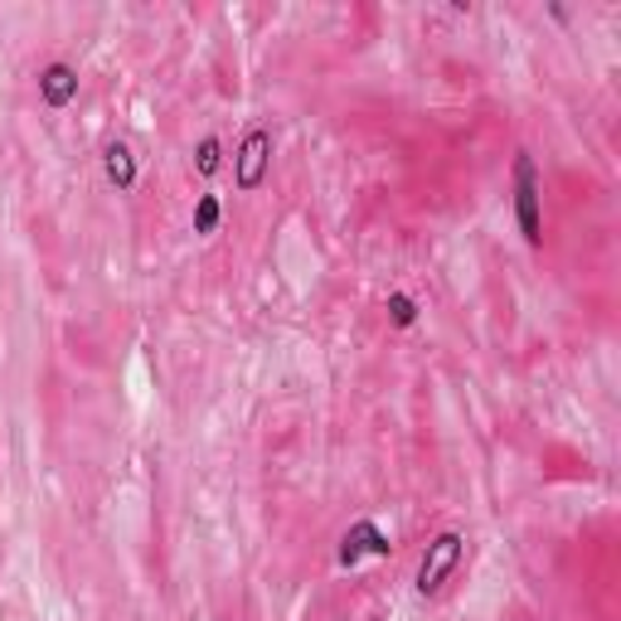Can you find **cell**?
<instances>
[{
    "mask_svg": "<svg viewBox=\"0 0 621 621\" xmlns=\"http://www.w3.org/2000/svg\"><path fill=\"white\" fill-rule=\"evenodd\" d=\"M514 219H520V233L524 243L539 248L544 243V209H539V170L534 161L520 151V161H514Z\"/></svg>",
    "mask_w": 621,
    "mask_h": 621,
    "instance_id": "cell-1",
    "label": "cell"
},
{
    "mask_svg": "<svg viewBox=\"0 0 621 621\" xmlns=\"http://www.w3.org/2000/svg\"><path fill=\"white\" fill-rule=\"evenodd\" d=\"M461 553H467V539H461V534L447 530V534L432 539L428 553H422V563H418V592H422V598H432V592L452 578V568L461 563Z\"/></svg>",
    "mask_w": 621,
    "mask_h": 621,
    "instance_id": "cell-2",
    "label": "cell"
},
{
    "mask_svg": "<svg viewBox=\"0 0 621 621\" xmlns=\"http://www.w3.org/2000/svg\"><path fill=\"white\" fill-rule=\"evenodd\" d=\"M268 166H272V131L253 127V131L243 137V147H238V156H233V180H238V190H258V184L268 180Z\"/></svg>",
    "mask_w": 621,
    "mask_h": 621,
    "instance_id": "cell-3",
    "label": "cell"
},
{
    "mask_svg": "<svg viewBox=\"0 0 621 621\" xmlns=\"http://www.w3.org/2000/svg\"><path fill=\"white\" fill-rule=\"evenodd\" d=\"M364 553H374V559H384V553H393L389 534L379 530L374 520H360V524H350V530H345V539H340V563H345V568H354V563L364 559Z\"/></svg>",
    "mask_w": 621,
    "mask_h": 621,
    "instance_id": "cell-4",
    "label": "cell"
},
{
    "mask_svg": "<svg viewBox=\"0 0 621 621\" xmlns=\"http://www.w3.org/2000/svg\"><path fill=\"white\" fill-rule=\"evenodd\" d=\"M39 98H44V108H69L78 98V73L69 63H49V69L39 73Z\"/></svg>",
    "mask_w": 621,
    "mask_h": 621,
    "instance_id": "cell-5",
    "label": "cell"
},
{
    "mask_svg": "<svg viewBox=\"0 0 621 621\" xmlns=\"http://www.w3.org/2000/svg\"><path fill=\"white\" fill-rule=\"evenodd\" d=\"M102 166H108V180L117 184V190H131V184H137V156H131L122 141H112L108 156H102Z\"/></svg>",
    "mask_w": 621,
    "mask_h": 621,
    "instance_id": "cell-6",
    "label": "cell"
},
{
    "mask_svg": "<svg viewBox=\"0 0 621 621\" xmlns=\"http://www.w3.org/2000/svg\"><path fill=\"white\" fill-rule=\"evenodd\" d=\"M219 194H200V204H194V233H214L219 229Z\"/></svg>",
    "mask_w": 621,
    "mask_h": 621,
    "instance_id": "cell-7",
    "label": "cell"
},
{
    "mask_svg": "<svg viewBox=\"0 0 621 621\" xmlns=\"http://www.w3.org/2000/svg\"><path fill=\"white\" fill-rule=\"evenodd\" d=\"M194 166H200V176H214V170L223 166V147H219L214 137L200 141V156H194Z\"/></svg>",
    "mask_w": 621,
    "mask_h": 621,
    "instance_id": "cell-8",
    "label": "cell"
},
{
    "mask_svg": "<svg viewBox=\"0 0 621 621\" xmlns=\"http://www.w3.org/2000/svg\"><path fill=\"white\" fill-rule=\"evenodd\" d=\"M389 315H393V325H413V321H418V307H413V297L393 292V297H389Z\"/></svg>",
    "mask_w": 621,
    "mask_h": 621,
    "instance_id": "cell-9",
    "label": "cell"
}]
</instances>
